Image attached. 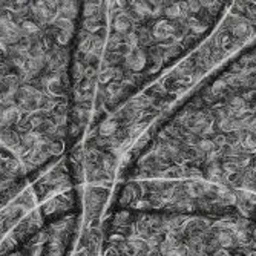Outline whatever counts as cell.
<instances>
[{"instance_id":"6da1fadb","label":"cell","mask_w":256,"mask_h":256,"mask_svg":"<svg viewBox=\"0 0 256 256\" xmlns=\"http://www.w3.org/2000/svg\"><path fill=\"white\" fill-rule=\"evenodd\" d=\"M117 176L202 181L256 218V37L144 130Z\"/></svg>"},{"instance_id":"7a4b0ae2","label":"cell","mask_w":256,"mask_h":256,"mask_svg":"<svg viewBox=\"0 0 256 256\" xmlns=\"http://www.w3.org/2000/svg\"><path fill=\"white\" fill-rule=\"evenodd\" d=\"M82 2H0V149L30 182L69 154Z\"/></svg>"},{"instance_id":"3957f363","label":"cell","mask_w":256,"mask_h":256,"mask_svg":"<svg viewBox=\"0 0 256 256\" xmlns=\"http://www.w3.org/2000/svg\"><path fill=\"white\" fill-rule=\"evenodd\" d=\"M232 2H108V26L89 130L194 54Z\"/></svg>"},{"instance_id":"277c9868","label":"cell","mask_w":256,"mask_h":256,"mask_svg":"<svg viewBox=\"0 0 256 256\" xmlns=\"http://www.w3.org/2000/svg\"><path fill=\"white\" fill-rule=\"evenodd\" d=\"M100 256H256V218L238 212L106 208Z\"/></svg>"},{"instance_id":"5b68a950","label":"cell","mask_w":256,"mask_h":256,"mask_svg":"<svg viewBox=\"0 0 256 256\" xmlns=\"http://www.w3.org/2000/svg\"><path fill=\"white\" fill-rule=\"evenodd\" d=\"M82 214L77 188L38 202L0 242V256H72Z\"/></svg>"},{"instance_id":"8992f818","label":"cell","mask_w":256,"mask_h":256,"mask_svg":"<svg viewBox=\"0 0 256 256\" xmlns=\"http://www.w3.org/2000/svg\"><path fill=\"white\" fill-rule=\"evenodd\" d=\"M106 26L108 2H82L71 68L72 109L69 152L77 146V143H80L86 128H89L90 123L104 48Z\"/></svg>"},{"instance_id":"52a82bcc","label":"cell","mask_w":256,"mask_h":256,"mask_svg":"<svg viewBox=\"0 0 256 256\" xmlns=\"http://www.w3.org/2000/svg\"><path fill=\"white\" fill-rule=\"evenodd\" d=\"M38 204L32 186L23 189L17 196H14L4 207H0V242L11 232V228L25 216L30 210Z\"/></svg>"}]
</instances>
